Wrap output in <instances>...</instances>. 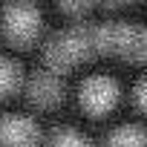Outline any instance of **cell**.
<instances>
[{
	"mask_svg": "<svg viewBox=\"0 0 147 147\" xmlns=\"http://www.w3.org/2000/svg\"><path fill=\"white\" fill-rule=\"evenodd\" d=\"M95 55H118L127 61H147V29L124 20L90 26Z\"/></svg>",
	"mask_w": 147,
	"mask_h": 147,
	"instance_id": "obj_1",
	"label": "cell"
},
{
	"mask_svg": "<svg viewBox=\"0 0 147 147\" xmlns=\"http://www.w3.org/2000/svg\"><path fill=\"white\" fill-rule=\"evenodd\" d=\"M43 32V12L35 0H6L0 12V35L15 49H29Z\"/></svg>",
	"mask_w": 147,
	"mask_h": 147,
	"instance_id": "obj_2",
	"label": "cell"
},
{
	"mask_svg": "<svg viewBox=\"0 0 147 147\" xmlns=\"http://www.w3.org/2000/svg\"><path fill=\"white\" fill-rule=\"evenodd\" d=\"M78 104L90 118H104L121 104V87L113 75H104V72L87 75L78 87Z\"/></svg>",
	"mask_w": 147,
	"mask_h": 147,
	"instance_id": "obj_3",
	"label": "cell"
},
{
	"mask_svg": "<svg viewBox=\"0 0 147 147\" xmlns=\"http://www.w3.org/2000/svg\"><path fill=\"white\" fill-rule=\"evenodd\" d=\"M23 92H26V98H29L38 110H55V107L63 104V98H66L61 72H55V69H49V66H46V69H38L35 75L26 78Z\"/></svg>",
	"mask_w": 147,
	"mask_h": 147,
	"instance_id": "obj_4",
	"label": "cell"
},
{
	"mask_svg": "<svg viewBox=\"0 0 147 147\" xmlns=\"http://www.w3.org/2000/svg\"><path fill=\"white\" fill-rule=\"evenodd\" d=\"M43 133L35 118L18 113H0V147H38Z\"/></svg>",
	"mask_w": 147,
	"mask_h": 147,
	"instance_id": "obj_5",
	"label": "cell"
},
{
	"mask_svg": "<svg viewBox=\"0 0 147 147\" xmlns=\"http://www.w3.org/2000/svg\"><path fill=\"white\" fill-rule=\"evenodd\" d=\"M23 84H26L23 66H20L18 61L6 58V55H0V101L23 92Z\"/></svg>",
	"mask_w": 147,
	"mask_h": 147,
	"instance_id": "obj_6",
	"label": "cell"
},
{
	"mask_svg": "<svg viewBox=\"0 0 147 147\" xmlns=\"http://www.w3.org/2000/svg\"><path fill=\"white\" fill-rule=\"evenodd\" d=\"M107 147H147V130L141 124H121L107 136Z\"/></svg>",
	"mask_w": 147,
	"mask_h": 147,
	"instance_id": "obj_7",
	"label": "cell"
},
{
	"mask_svg": "<svg viewBox=\"0 0 147 147\" xmlns=\"http://www.w3.org/2000/svg\"><path fill=\"white\" fill-rule=\"evenodd\" d=\"M43 141H46V147H95V144L90 141V136H84V133L75 130V127H58V130H52Z\"/></svg>",
	"mask_w": 147,
	"mask_h": 147,
	"instance_id": "obj_8",
	"label": "cell"
},
{
	"mask_svg": "<svg viewBox=\"0 0 147 147\" xmlns=\"http://www.w3.org/2000/svg\"><path fill=\"white\" fill-rule=\"evenodd\" d=\"M133 101H136V107L147 115V78H141V81L133 87Z\"/></svg>",
	"mask_w": 147,
	"mask_h": 147,
	"instance_id": "obj_9",
	"label": "cell"
},
{
	"mask_svg": "<svg viewBox=\"0 0 147 147\" xmlns=\"http://www.w3.org/2000/svg\"><path fill=\"white\" fill-rule=\"evenodd\" d=\"M104 3H110V6H121V3H133V0H104Z\"/></svg>",
	"mask_w": 147,
	"mask_h": 147,
	"instance_id": "obj_10",
	"label": "cell"
}]
</instances>
